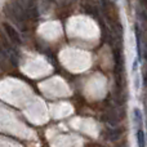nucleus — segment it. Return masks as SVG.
<instances>
[{
	"label": "nucleus",
	"instance_id": "f257e3e1",
	"mask_svg": "<svg viewBox=\"0 0 147 147\" xmlns=\"http://www.w3.org/2000/svg\"><path fill=\"white\" fill-rule=\"evenodd\" d=\"M3 26H4V30L7 31L8 36L10 38V40L14 41V43H17V44H20L21 43V38H20V35H18L17 30H14V28H13L10 25H8V23H4Z\"/></svg>",
	"mask_w": 147,
	"mask_h": 147
},
{
	"label": "nucleus",
	"instance_id": "f03ea898",
	"mask_svg": "<svg viewBox=\"0 0 147 147\" xmlns=\"http://www.w3.org/2000/svg\"><path fill=\"white\" fill-rule=\"evenodd\" d=\"M137 143H138V147H146V137H145V132H143L142 127L137 129Z\"/></svg>",
	"mask_w": 147,
	"mask_h": 147
},
{
	"label": "nucleus",
	"instance_id": "7ed1b4c3",
	"mask_svg": "<svg viewBox=\"0 0 147 147\" xmlns=\"http://www.w3.org/2000/svg\"><path fill=\"white\" fill-rule=\"evenodd\" d=\"M133 115H134V124L137 125L138 128L142 127V121H143V117H142V114H141V110L140 109H134L133 111Z\"/></svg>",
	"mask_w": 147,
	"mask_h": 147
}]
</instances>
